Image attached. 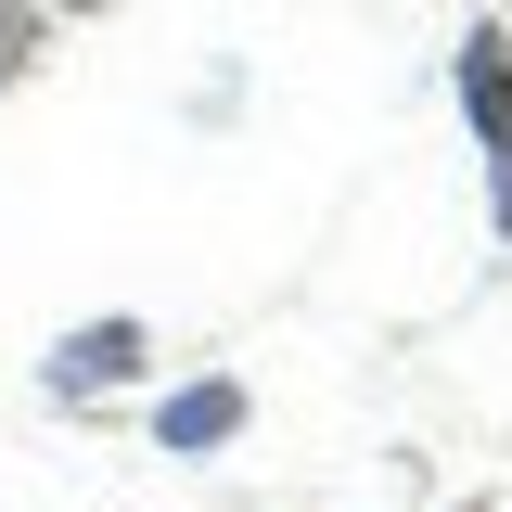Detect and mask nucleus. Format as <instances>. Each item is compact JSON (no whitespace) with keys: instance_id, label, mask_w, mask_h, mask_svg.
Wrapping results in <instances>:
<instances>
[{"instance_id":"nucleus-1","label":"nucleus","mask_w":512,"mask_h":512,"mask_svg":"<svg viewBox=\"0 0 512 512\" xmlns=\"http://www.w3.org/2000/svg\"><path fill=\"white\" fill-rule=\"evenodd\" d=\"M461 116H474V141H487V192H500V231H512V39L500 26L461 39Z\"/></svg>"},{"instance_id":"nucleus-2","label":"nucleus","mask_w":512,"mask_h":512,"mask_svg":"<svg viewBox=\"0 0 512 512\" xmlns=\"http://www.w3.org/2000/svg\"><path fill=\"white\" fill-rule=\"evenodd\" d=\"M128 372H141V320L64 333V359H52V384H64V397H90V384H128Z\"/></svg>"},{"instance_id":"nucleus-3","label":"nucleus","mask_w":512,"mask_h":512,"mask_svg":"<svg viewBox=\"0 0 512 512\" xmlns=\"http://www.w3.org/2000/svg\"><path fill=\"white\" fill-rule=\"evenodd\" d=\"M231 423H244V384H192V397L154 410V436H167V448H218Z\"/></svg>"}]
</instances>
